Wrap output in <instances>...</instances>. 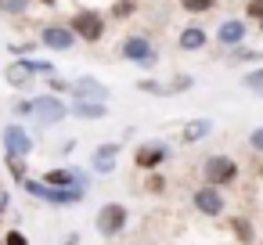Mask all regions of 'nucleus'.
<instances>
[{"mask_svg":"<svg viewBox=\"0 0 263 245\" xmlns=\"http://www.w3.org/2000/svg\"><path fill=\"white\" fill-rule=\"evenodd\" d=\"M245 87H249V90H256V94H263V69H259V72H252V76H245Z\"/></svg>","mask_w":263,"mask_h":245,"instance_id":"24","label":"nucleus"},{"mask_svg":"<svg viewBox=\"0 0 263 245\" xmlns=\"http://www.w3.org/2000/svg\"><path fill=\"white\" fill-rule=\"evenodd\" d=\"M72 116L76 119H105L108 108H105V101H76L72 105Z\"/></svg>","mask_w":263,"mask_h":245,"instance_id":"16","label":"nucleus"},{"mask_svg":"<svg viewBox=\"0 0 263 245\" xmlns=\"http://www.w3.org/2000/svg\"><path fill=\"white\" fill-rule=\"evenodd\" d=\"M0 245H4V238H0Z\"/></svg>","mask_w":263,"mask_h":245,"instance_id":"35","label":"nucleus"},{"mask_svg":"<svg viewBox=\"0 0 263 245\" xmlns=\"http://www.w3.org/2000/svg\"><path fill=\"white\" fill-rule=\"evenodd\" d=\"M4 76H8V83H11L15 90H26V87L33 83V69H29V62H15Z\"/></svg>","mask_w":263,"mask_h":245,"instance_id":"14","label":"nucleus"},{"mask_svg":"<svg viewBox=\"0 0 263 245\" xmlns=\"http://www.w3.org/2000/svg\"><path fill=\"white\" fill-rule=\"evenodd\" d=\"M231 234H234L238 241H245V245L256 238V231H252V223H249V220H234V223H231Z\"/></svg>","mask_w":263,"mask_h":245,"instance_id":"20","label":"nucleus"},{"mask_svg":"<svg viewBox=\"0 0 263 245\" xmlns=\"http://www.w3.org/2000/svg\"><path fill=\"white\" fill-rule=\"evenodd\" d=\"M249 15H252V18H263V0H252V4H249Z\"/></svg>","mask_w":263,"mask_h":245,"instance_id":"28","label":"nucleus"},{"mask_svg":"<svg viewBox=\"0 0 263 245\" xmlns=\"http://www.w3.org/2000/svg\"><path fill=\"white\" fill-rule=\"evenodd\" d=\"M123 58H126V62H137V65H144V69H152V65L159 62L155 47H152L144 36H130V40H123Z\"/></svg>","mask_w":263,"mask_h":245,"instance_id":"6","label":"nucleus"},{"mask_svg":"<svg viewBox=\"0 0 263 245\" xmlns=\"http://www.w3.org/2000/svg\"><path fill=\"white\" fill-rule=\"evenodd\" d=\"M213 134V119H191L184 130H180V141L184 144H198L202 137H209Z\"/></svg>","mask_w":263,"mask_h":245,"instance_id":"13","label":"nucleus"},{"mask_svg":"<svg viewBox=\"0 0 263 245\" xmlns=\"http://www.w3.org/2000/svg\"><path fill=\"white\" fill-rule=\"evenodd\" d=\"M259 177H263V166H259Z\"/></svg>","mask_w":263,"mask_h":245,"instance_id":"34","label":"nucleus"},{"mask_svg":"<svg viewBox=\"0 0 263 245\" xmlns=\"http://www.w3.org/2000/svg\"><path fill=\"white\" fill-rule=\"evenodd\" d=\"M33 116H36L40 123H62V119L69 116V108H65V101H58L54 94H44V98L33 101Z\"/></svg>","mask_w":263,"mask_h":245,"instance_id":"9","label":"nucleus"},{"mask_svg":"<svg viewBox=\"0 0 263 245\" xmlns=\"http://www.w3.org/2000/svg\"><path fill=\"white\" fill-rule=\"evenodd\" d=\"M148 191H162V177H148Z\"/></svg>","mask_w":263,"mask_h":245,"instance_id":"31","label":"nucleus"},{"mask_svg":"<svg viewBox=\"0 0 263 245\" xmlns=\"http://www.w3.org/2000/svg\"><path fill=\"white\" fill-rule=\"evenodd\" d=\"M4 162H8V169H11V177L22 184L26 180V173H29V166H26V159H18V155H4Z\"/></svg>","mask_w":263,"mask_h":245,"instance_id":"19","label":"nucleus"},{"mask_svg":"<svg viewBox=\"0 0 263 245\" xmlns=\"http://www.w3.org/2000/svg\"><path fill=\"white\" fill-rule=\"evenodd\" d=\"M220 44H241V36H245V22H238V18H231V22H223L220 26Z\"/></svg>","mask_w":263,"mask_h":245,"instance_id":"17","label":"nucleus"},{"mask_svg":"<svg viewBox=\"0 0 263 245\" xmlns=\"http://www.w3.org/2000/svg\"><path fill=\"white\" fill-rule=\"evenodd\" d=\"M26 8H29V0H0V11H11V15H18Z\"/></svg>","mask_w":263,"mask_h":245,"instance_id":"23","label":"nucleus"},{"mask_svg":"<svg viewBox=\"0 0 263 245\" xmlns=\"http://www.w3.org/2000/svg\"><path fill=\"white\" fill-rule=\"evenodd\" d=\"M40 4H58V0H40Z\"/></svg>","mask_w":263,"mask_h":245,"instance_id":"32","label":"nucleus"},{"mask_svg":"<svg viewBox=\"0 0 263 245\" xmlns=\"http://www.w3.org/2000/svg\"><path fill=\"white\" fill-rule=\"evenodd\" d=\"M51 87H54V94H65V90H69V94H72V87H69V83H65V80H51Z\"/></svg>","mask_w":263,"mask_h":245,"instance_id":"29","label":"nucleus"},{"mask_svg":"<svg viewBox=\"0 0 263 245\" xmlns=\"http://www.w3.org/2000/svg\"><path fill=\"white\" fill-rule=\"evenodd\" d=\"M116 155H119V144H101L98 152H94V169L98 173H112V166H116Z\"/></svg>","mask_w":263,"mask_h":245,"instance_id":"15","label":"nucleus"},{"mask_svg":"<svg viewBox=\"0 0 263 245\" xmlns=\"http://www.w3.org/2000/svg\"><path fill=\"white\" fill-rule=\"evenodd\" d=\"M259 29H263V18H259Z\"/></svg>","mask_w":263,"mask_h":245,"instance_id":"33","label":"nucleus"},{"mask_svg":"<svg viewBox=\"0 0 263 245\" xmlns=\"http://www.w3.org/2000/svg\"><path fill=\"white\" fill-rule=\"evenodd\" d=\"M191 202H195V209H198L202 216H220V213L227 209V198H223V195H220V187H213V184L198 187Z\"/></svg>","mask_w":263,"mask_h":245,"instance_id":"8","label":"nucleus"},{"mask_svg":"<svg viewBox=\"0 0 263 245\" xmlns=\"http://www.w3.org/2000/svg\"><path fill=\"white\" fill-rule=\"evenodd\" d=\"M69 29H72V36H83V40H90V44H94V40H101V36H105V18H101L98 11H80V15L72 18V26H69Z\"/></svg>","mask_w":263,"mask_h":245,"instance_id":"4","label":"nucleus"},{"mask_svg":"<svg viewBox=\"0 0 263 245\" xmlns=\"http://www.w3.org/2000/svg\"><path fill=\"white\" fill-rule=\"evenodd\" d=\"M213 4H216V0H180V8L191 11V15H202V11H209Z\"/></svg>","mask_w":263,"mask_h":245,"instance_id":"21","label":"nucleus"},{"mask_svg":"<svg viewBox=\"0 0 263 245\" xmlns=\"http://www.w3.org/2000/svg\"><path fill=\"white\" fill-rule=\"evenodd\" d=\"M44 184H47V187H83V191H87L83 169H47V173H44Z\"/></svg>","mask_w":263,"mask_h":245,"instance_id":"10","label":"nucleus"},{"mask_svg":"<svg viewBox=\"0 0 263 245\" xmlns=\"http://www.w3.org/2000/svg\"><path fill=\"white\" fill-rule=\"evenodd\" d=\"M202 177H205V184H213V187L231 184V180L238 177V162H234L231 155H209V159L202 162Z\"/></svg>","mask_w":263,"mask_h":245,"instance_id":"2","label":"nucleus"},{"mask_svg":"<svg viewBox=\"0 0 263 245\" xmlns=\"http://www.w3.org/2000/svg\"><path fill=\"white\" fill-rule=\"evenodd\" d=\"M166 155H170V148L162 144V141H148V144H141L137 152H134V166L137 169H159L162 162H166Z\"/></svg>","mask_w":263,"mask_h":245,"instance_id":"7","label":"nucleus"},{"mask_svg":"<svg viewBox=\"0 0 263 245\" xmlns=\"http://www.w3.org/2000/svg\"><path fill=\"white\" fill-rule=\"evenodd\" d=\"M11 108H15V116H33V101H26V98H18Z\"/></svg>","mask_w":263,"mask_h":245,"instance_id":"26","label":"nucleus"},{"mask_svg":"<svg viewBox=\"0 0 263 245\" xmlns=\"http://www.w3.org/2000/svg\"><path fill=\"white\" fill-rule=\"evenodd\" d=\"M4 152H8V155H18V159H29V152H33V137H29V130H26L22 123L4 126Z\"/></svg>","mask_w":263,"mask_h":245,"instance_id":"5","label":"nucleus"},{"mask_svg":"<svg viewBox=\"0 0 263 245\" xmlns=\"http://www.w3.org/2000/svg\"><path fill=\"white\" fill-rule=\"evenodd\" d=\"M130 11H134L130 0H126V4H116V15H119V18H123V15H130Z\"/></svg>","mask_w":263,"mask_h":245,"instance_id":"30","label":"nucleus"},{"mask_svg":"<svg viewBox=\"0 0 263 245\" xmlns=\"http://www.w3.org/2000/svg\"><path fill=\"white\" fill-rule=\"evenodd\" d=\"M4 245H29V238H26L22 231H8V234H4Z\"/></svg>","mask_w":263,"mask_h":245,"instance_id":"25","label":"nucleus"},{"mask_svg":"<svg viewBox=\"0 0 263 245\" xmlns=\"http://www.w3.org/2000/svg\"><path fill=\"white\" fill-rule=\"evenodd\" d=\"M22 187L29 191V195H36V198H44V202H51V205H76L87 191L83 187H47L44 180H22Z\"/></svg>","mask_w":263,"mask_h":245,"instance_id":"1","label":"nucleus"},{"mask_svg":"<svg viewBox=\"0 0 263 245\" xmlns=\"http://www.w3.org/2000/svg\"><path fill=\"white\" fill-rule=\"evenodd\" d=\"M202 44H205V33H202V29H184V33H180V47H184V51H198Z\"/></svg>","mask_w":263,"mask_h":245,"instance_id":"18","label":"nucleus"},{"mask_svg":"<svg viewBox=\"0 0 263 245\" xmlns=\"http://www.w3.org/2000/svg\"><path fill=\"white\" fill-rule=\"evenodd\" d=\"M256 58H263V54H259V51H249V47H238V51L231 54V62H238V65H241V62H256Z\"/></svg>","mask_w":263,"mask_h":245,"instance_id":"22","label":"nucleus"},{"mask_svg":"<svg viewBox=\"0 0 263 245\" xmlns=\"http://www.w3.org/2000/svg\"><path fill=\"white\" fill-rule=\"evenodd\" d=\"M249 148H256V152H263V126L249 134Z\"/></svg>","mask_w":263,"mask_h":245,"instance_id":"27","label":"nucleus"},{"mask_svg":"<svg viewBox=\"0 0 263 245\" xmlns=\"http://www.w3.org/2000/svg\"><path fill=\"white\" fill-rule=\"evenodd\" d=\"M40 44H44V47H54V51H69V47L76 44V36H72V29H65V26H44Z\"/></svg>","mask_w":263,"mask_h":245,"instance_id":"11","label":"nucleus"},{"mask_svg":"<svg viewBox=\"0 0 263 245\" xmlns=\"http://www.w3.org/2000/svg\"><path fill=\"white\" fill-rule=\"evenodd\" d=\"M126 220H130L126 205H119V202H105V205L98 209V216H94V227H98L105 238H112V234H119V231L126 227Z\"/></svg>","mask_w":263,"mask_h":245,"instance_id":"3","label":"nucleus"},{"mask_svg":"<svg viewBox=\"0 0 263 245\" xmlns=\"http://www.w3.org/2000/svg\"><path fill=\"white\" fill-rule=\"evenodd\" d=\"M72 94H76V101H105L108 98V87H101L98 80H80L72 87Z\"/></svg>","mask_w":263,"mask_h":245,"instance_id":"12","label":"nucleus"}]
</instances>
